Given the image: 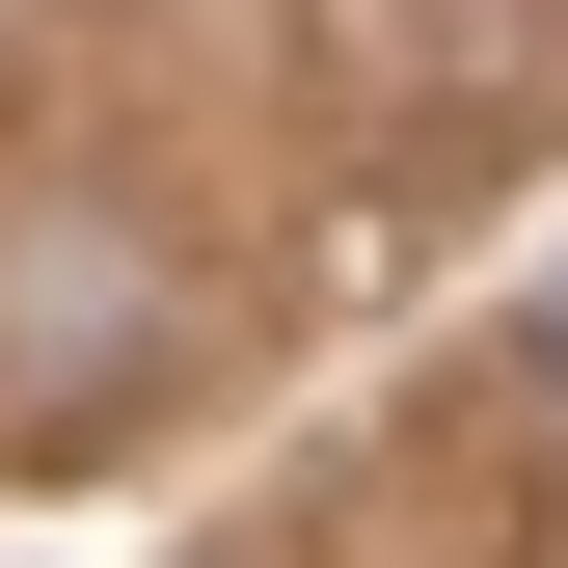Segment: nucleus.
<instances>
[{"label": "nucleus", "instance_id": "1", "mask_svg": "<svg viewBox=\"0 0 568 568\" xmlns=\"http://www.w3.org/2000/svg\"><path fill=\"white\" fill-rule=\"evenodd\" d=\"M135 244H28V298H0V406H82V379H135Z\"/></svg>", "mask_w": 568, "mask_h": 568}, {"label": "nucleus", "instance_id": "2", "mask_svg": "<svg viewBox=\"0 0 568 568\" xmlns=\"http://www.w3.org/2000/svg\"><path fill=\"white\" fill-rule=\"evenodd\" d=\"M541 352H568V298H541Z\"/></svg>", "mask_w": 568, "mask_h": 568}]
</instances>
